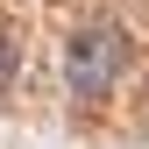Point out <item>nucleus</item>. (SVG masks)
<instances>
[{
    "label": "nucleus",
    "mask_w": 149,
    "mask_h": 149,
    "mask_svg": "<svg viewBox=\"0 0 149 149\" xmlns=\"http://www.w3.org/2000/svg\"><path fill=\"white\" fill-rule=\"evenodd\" d=\"M114 71H121V29L114 22H92V29H78L64 43V85H71V100H107L114 92Z\"/></svg>",
    "instance_id": "1"
},
{
    "label": "nucleus",
    "mask_w": 149,
    "mask_h": 149,
    "mask_svg": "<svg viewBox=\"0 0 149 149\" xmlns=\"http://www.w3.org/2000/svg\"><path fill=\"white\" fill-rule=\"evenodd\" d=\"M14 71H22V50H14V36H0V92L14 85Z\"/></svg>",
    "instance_id": "2"
}]
</instances>
